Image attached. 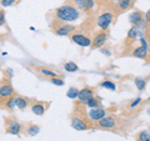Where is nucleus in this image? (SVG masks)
Returning <instances> with one entry per match:
<instances>
[{
	"label": "nucleus",
	"mask_w": 150,
	"mask_h": 141,
	"mask_svg": "<svg viewBox=\"0 0 150 141\" xmlns=\"http://www.w3.org/2000/svg\"><path fill=\"white\" fill-rule=\"evenodd\" d=\"M67 96L69 99H74V100H75V99L79 96V90H78V89H75V87H70L68 90V92H67Z\"/></svg>",
	"instance_id": "obj_19"
},
{
	"label": "nucleus",
	"mask_w": 150,
	"mask_h": 141,
	"mask_svg": "<svg viewBox=\"0 0 150 141\" xmlns=\"http://www.w3.org/2000/svg\"><path fill=\"white\" fill-rule=\"evenodd\" d=\"M56 16L62 21H67V23L75 21L79 18V10L71 5H63V6L58 8Z\"/></svg>",
	"instance_id": "obj_1"
},
{
	"label": "nucleus",
	"mask_w": 150,
	"mask_h": 141,
	"mask_svg": "<svg viewBox=\"0 0 150 141\" xmlns=\"http://www.w3.org/2000/svg\"><path fill=\"white\" fill-rule=\"evenodd\" d=\"M148 100H149V101H150V97H149V99H148Z\"/></svg>",
	"instance_id": "obj_36"
},
{
	"label": "nucleus",
	"mask_w": 150,
	"mask_h": 141,
	"mask_svg": "<svg viewBox=\"0 0 150 141\" xmlns=\"http://www.w3.org/2000/svg\"><path fill=\"white\" fill-rule=\"evenodd\" d=\"M86 105L90 107V109H94V107H99V106H100V102H99V100H98V99L91 97L90 100L86 102Z\"/></svg>",
	"instance_id": "obj_22"
},
{
	"label": "nucleus",
	"mask_w": 150,
	"mask_h": 141,
	"mask_svg": "<svg viewBox=\"0 0 150 141\" xmlns=\"http://www.w3.org/2000/svg\"><path fill=\"white\" fill-rule=\"evenodd\" d=\"M15 106H16L15 105V97H11L6 101V107H9V109H14Z\"/></svg>",
	"instance_id": "obj_28"
},
{
	"label": "nucleus",
	"mask_w": 150,
	"mask_h": 141,
	"mask_svg": "<svg viewBox=\"0 0 150 141\" xmlns=\"http://www.w3.org/2000/svg\"><path fill=\"white\" fill-rule=\"evenodd\" d=\"M5 24V14L3 11H0V26Z\"/></svg>",
	"instance_id": "obj_30"
},
{
	"label": "nucleus",
	"mask_w": 150,
	"mask_h": 141,
	"mask_svg": "<svg viewBox=\"0 0 150 141\" xmlns=\"http://www.w3.org/2000/svg\"><path fill=\"white\" fill-rule=\"evenodd\" d=\"M131 5V0H118V6L121 10H126Z\"/></svg>",
	"instance_id": "obj_18"
},
{
	"label": "nucleus",
	"mask_w": 150,
	"mask_h": 141,
	"mask_svg": "<svg viewBox=\"0 0 150 141\" xmlns=\"http://www.w3.org/2000/svg\"><path fill=\"white\" fill-rule=\"evenodd\" d=\"M95 5V3H94V0H84L83 4H81V8L83 10H91Z\"/></svg>",
	"instance_id": "obj_17"
},
{
	"label": "nucleus",
	"mask_w": 150,
	"mask_h": 141,
	"mask_svg": "<svg viewBox=\"0 0 150 141\" xmlns=\"http://www.w3.org/2000/svg\"><path fill=\"white\" fill-rule=\"evenodd\" d=\"M106 37H108V36H106L105 32H100V34H98V35L93 39L91 45L94 46V48H100V46H103V45L105 44Z\"/></svg>",
	"instance_id": "obj_9"
},
{
	"label": "nucleus",
	"mask_w": 150,
	"mask_h": 141,
	"mask_svg": "<svg viewBox=\"0 0 150 141\" xmlns=\"http://www.w3.org/2000/svg\"><path fill=\"white\" fill-rule=\"evenodd\" d=\"M104 1H108V0H104Z\"/></svg>",
	"instance_id": "obj_37"
},
{
	"label": "nucleus",
	"mask_w": 150,
	"mask_h": 141,
	"mask_svg": "<svg viewBox=\"0 0 150 141\" xmlns=\"http://www.w3.org/2000/svg\"><path fill=\"white\" fill-rule=\"evenodd\" d=\"M91 97H94V94H93V91L90 90V89H83V90L79 91L78 99L80 100V102H83V104H86Z\"/></svg>",
	"instance_id": "obj_7"
},
{
	"label": "nucleus",
	"mask_w": 150,
	"mask_h": 141,
	"mask_svg": "<svg viewBox=\"0 0 150 141\" xmlns=\"http://www.w3.org/2000/svg\"><path fill=\"white\" fill-rule=\"evenodd\" d=\"M135 85H137L138 90H144L145 89V80L142 78H137L135 79Z\"/></svg>",
	"instance_id": "obj_23"
},
{
	"label": "nucleus",
	"mask_w": 150,
	"mask_h": 141,
	"mask_svg": "<svg viewBox=\"0 0 150 141\" xmlns=\"http://www.w3.org/2000/svg\"><path fill=\"white\" fill-rule=\"evenodd\" d=\"M20 130H21L20 124H19L18 121H13V123L9 125V128H8V133L13 134V135H18L19 133H20Z\"/></svg>",
	"instance_id": "obj_13"
},
{
	"label": "nucleus",
	"mask_w": 150,
	"mask_h": 141,
	"mask_svg": "<svg viewBox=\"0 0 150 141\" xmlns=\"http://www.w3.org/2000/svg\"><path fill=\"white\" fill-rule=\"evenodd\" d=\"M149 41H150V34H149Z\"/></svg>",
	"instance_id": "obj_35"
},
{
	"label": "nucleus",
	"mask_w": 150,
	"mask_h": 141,
	"mask_svg": "<svg viewBox=\"0 0 150 141\" xmlns=\"http://www.w3.org/2000/svg\"><path fill=\"white\" fill-rule=\"evenodd\" d=\"M148 53H149V54H150V48H149V50H148Z\"/></svg>",
	"instance_id": "obj_34"
},
{
	"label": "nucleus",
	"mask_w": 150,
	"mask_h": 141,
	"mask_svg": "<svg viewBox=\"0 0 150 141\" xmlns=\"http://www.w3.org/2000/svg\"><path fill=\"white\" fill-rule=\"evenodd\" d=\"M74 1L76 3V5H78L79 8H81V4H83V1H84V0H74Z\"/></svg>",
	"instance_id": "obj_33"
},
{
	"label": "nucleus",
	"mask_w": 150,
	"mask_h": 141,
	"mask_svg": "<svg viewBox=\"0 0 150 141\" xmlns=\"http://www.w3.org/2000/svg\"><path fill=\"white\" fill-rule=\"evenodd\" d=\"M14 3H15V0H1V5H3L4 8L10 6V5H13Z\"/></svg>",
	"instance_id": "obj_29"
},
{
	"label": "nucleus",
	"mask_w": 150,
	"mask_h": 141,
	"mask_svg": "<svg viewBox=\"0 0 150 141\" xmlns=\"http://www.w3.org/2000/svg\"><path fill=\"white\" fill-rule=\"evenodd\" d=\"M140 101H142V99H140V97L135 99V100H134V101H133V102H131V104H130V107H135L137 105H139V104H140Z\"/></svg>",
	"instance_id": "obj_31"
},
{
	"label": "nucleus",
	"mask_w": 150,
	"mask_h": 141,
	"mask_svg": "<svg viewBox=\"0 0 150 141\" xmlns=\"http://www.w3.org/2000/svg\"><path fill=\"white\" fill-rule=\"evenodd\" d=\"M145 20H146L148 23H150V10L146 11V14H145Z\"/></svg>",
	"instance_id": "obj_32"
},
{
	"label": "nucleus",
	"mask_w": 150,
	"mask_h": 141,
	"mask_svg": "<svg viewBox=\"0 0 150 141\" xmlns=\"http://www.w3.org/2000/svg\"><path fill=\"white\" fill-rule=\"evenodd\" d=\"M89 116H90L91 120L99 121L104 116H106V112H105V110L103 109V107L99 106V107H94V109H91L90 111H89Z\"/></svg>",
	"instance_id": "obj_6"
},
{
	"label": "nucleus",
	"mask_w": 150,
	"mask_h": 141,
	"mask_svg": "<svg viewBox=\"0 0 150 141\" xmlns=\"http://www.w3.org/2000/svg\"><path fill=\"white\" fill-rule=\"evenodd\" d=\"M13 87L10 85H3V86H0V96L1 97H9V96H11L13 95Z\"/></svg>",
	"instance_id": "obj_12"
},
{
	"label": "nucleus",
	"mask_w": 150,
	"mask_h": 141,
	"mask_svg": "<svg viewBox=\"0 0 150 141\" xmlns=\"http://www.w3.org/2000/svg\"><path fill=\"white\" fill-rule=\"evenodd\" d=\"M100 85L103 86V87H105V89H108V90H111V91H114L115 89H116V85L114 82H111V81H109V80H105V81H103Z\"/></svg>",
	"instance_id": "obj_20"
},
{
	"label": "nucleus",
	"mask_w": 150,
	"mask_h": 141,
	"mask_svg": "<svg viewBox=\"0 0 150 141\" xmlns=\"http://www.w3.org/2000/svg\"><path fill=\"white\" fill-rule=\"evenodd\" d=\"M31 111L34 112L35 115H44V112H45V106L43 104H34L31 106Z\"/></svg>",
	"instance_id": "obj_14"
},
{
	"label": "nucleus",
	"mask_w": 150,
	"mask_h": 141,
	"mask_svg": "<svg viewBox=\"0 0 150 141\" xmlns=\"http://www.w3.org/2000/svg\"><path fill=\"white\" fill-rule=\"evenodd\" d=\"M98 123H99V126L103 129H112L116 125V120H115V117H112V116H104L101 120L98 121Z\"/></svg>",
	"instance_id": "obj_5"
},
{
	"label": "nucleus",
	"mask_w": 150,
	"mask_h": 141,
	"mask_svg": "<svg viewBox=\"0 0 150 141\" xmlns=\"http://www.w3.org/2000/svg\"><path fill=\"white\" fill-rule=\"evenodd\" d=\"M111 23H112V14H110V13H104L98 18V25H99V27H101L103 30H106L108 27L110 26Z\"/></svg>",
	"instance_id": "obj_3"
},
{
	"label": "nucleus",
	"mask_w": 150,
	"mask_h": 141,
	"mask_svg": "<svg viewBox=\"0 0 150 141\" xmlns=\"http://www.w3.org/2000/svg\"><path fill=\"white\" fill-rule=\"evenodd\" d=\"M73 30H74L73 26H70V25H62V26H59L55 31H56V34L60 35V36H67V35H69Z\"/></svg>",
	"instance_id": "obj_11"
},
{
	"label": "nucleus",
	"mask_w": 150,
	"mask_h": 141,
	"mask_svg": "<svg viewBox=\"0 0 150 141\" xmlns=\"http://www.w3.org/2000/svg\"><path fill=\"white\" fill-rule=\"evenodd\" d=\"M140 43H142V46H139V48H137L134 51H133V55L137 56V58H140V59H145L148 55V44H146V40L144 39V37H142L140 39Z\"/></svg>",
	"instance_id": "obj_4"
},
{
	"label": "nucleus",
	"mask_w": 150,
	"mask_h": 141,
	"mask_svg": "<svg viewBox=\"0 0 150 141\" xmlns=\"http://www.w3.org/2000/svg\"><path fill=\"white\" fill-rule=\"evenodd\" d=\"M64 69L67 70L68 73H74V71H78V70H79L78 65L75 64V63H73V61H69V63L65 64L64 65Z\"/></svg>",
	"instance_id": "obj_16"
},
{
	"label": "nucleus",
	"mask_w": 150,
	"mask_h": 141,
	"mask_svg": "<svg viewBox=\"0 0 150 141\" xmlns=\"http://www.w3.org/2000/svg\"><path fill=\"white\" fill-rule=\"evenodd\" d=\"M71 41L75 43L79 46H83V48H88V46L91 45V40L89 39L88 36L83 35V34H73L71 35Z\"/></svg>",
	"instance_id": "obj_2"
},
{
	"label": "nucleus",
	"mask_w": 150,
	"mask_h": 141,
	"mask_svg": "<svg viewBox=\"0 0 150 141\" xmlns=\"http://www.w3.org/2000/svg\"><path fill=\"white\" fill-rule=\"evenodd\" d=\"M15 105H16V107H19L20 110H24L25 107L28 106V102H26V100L25 99H23V97H15Z\"/></svg>",
	"instance_id": "obj_15"
},
{
	"label": "nucleus",
	"mask_w": 150,
	"mask_h": 141,
	"mask_svg": "<svg viewBox=\"0 0 150 141\" xmlns=\"http://www.w3.org/2000/svg\"><path fill=\"white\" fill-rule=\"evenodd\" d=\"M40 71H41V74H43V75H45V76H51V78H56V73L51 71V70H49V69H41Z\"/></svg>",
	"instance_id": "obj_26"
},
{
	"label": "nucleus",
	"mask_w": 150,
	"mask_h": 141,
	"mask_svg": "<svg viewBox=\"0 0 150 141\" xmlns=\"http://www.w3.org/2000/svg\"><path fill=\"white\" fill-rule=\"evenodd\" d=\"M138 36V27L137 26H133L128 32V39H135Z\"/></svg>",
	"instance_id": "obj_24"
},
{
	"label": "nucleus",
	"mask_w": 150,
	"mask_h": 141,
	"mask_svg": "<svg viewBox=\"0 0 150 141\" xmlns=\"http://www.w3.org/2000/svg\"><path fill=\"white\" fill-rule=\"evenodd\" d=\"M139 141H150V131L144 130L139 134Z\"/></svg>",
	"instance_id": "obj_21"
},
{
	"label": "nucleus",
	"mask_w": 150,
	"mask_h": 141,
	"mask_svg": "<svg viewBox=\"0 0 150 141\" xmlns=\"http://www.w3.org/2000/svg\"><path fill=\"white\" fill-rule=\"evenodd\" d=\"M71 126L75 130H78V131H85L89 128L86 123H84L83 120L78 119V117H74V119H71Z\"/></svg>",
	"instance_id": "obj_10"
},
{
	"label": "nucleus",
	"mask_w": 150,
	"mask_h": 141,
	"mask_svg": "<svg viewBox=\"0 0 150 141\" xmlns=\"http://www.w3.org/2000/svg\"><path fill=\"white\" fill-rule=\"evenodd\" d=\"M143 20H144V16H143V14L140 13V11L131 13L130 16H129V21L133 24V26H138L139 24H142Z\"/></svg>",
	"instance_id": "obj_8"
},
{
	"label": "nucleus",
	"mask_w": 150,
	"mask_h": 141,
	"mask_svg": "<svg viewBox=\"0 0 150 141\" xmlns=\"http://www.w3.org/2000/svg\"><path fill=\"white\" fill-rule=\"evenodd\" d=\"M51 82H53L54 85H56V86H63L64 85V81L62 79H59V78H51Z\"/></svg>",
	"instance_id": "obj_27"
},
{
	"label": "nucleus",
	"mask_w": 150,
	"mask_h": 141,
	"mask_svg": "<svg viewBox=\"0 0 150 141\" xmlns=\"http://www.w3.org/2000/svg\"><path fill=\"white\" fill-rule=\"evenodd\" d=\"M39 126H30L29 129H28V133H29V135H31V136H35V135H38L39 134Z\"/></svg>",
	"instance_id": "obj_25"
}]
</instances>
